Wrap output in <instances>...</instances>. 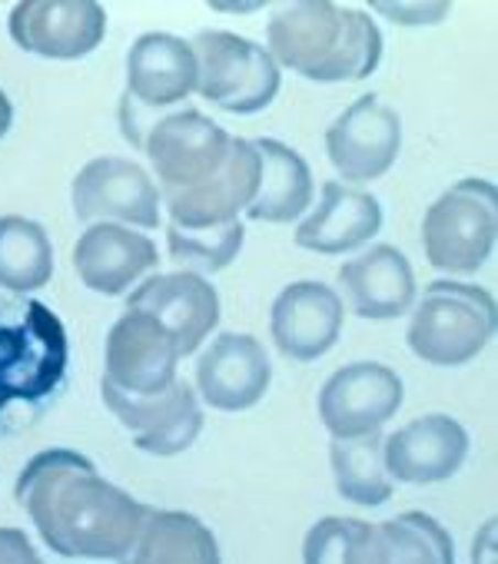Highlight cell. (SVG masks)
<instances>
[{"mask_svg": "<svg viewBox=\"0 0 498 564\" xmlns=\"http://www.w3.org/2000/svg\"><path fill=\"white\" fill-rule=\"evenodd\" d=\"M14 495L47 547L64 557H127L137 547L150 511L133 501V495L100 478L94 462L71 448L34 455L21 471Z\"/></svg>", "mask_w": 498, "mask_h": 564, "instance_id": "cell-1", "label": "cell"}, {"mask_svg": "<svg viewBox=\"0 0 498 564\" xmlns=\"http://www.w3.org/2000/svg\"><path fill=\"white\" fill-rule=\"evenodd\" d=\"M270 57L316 84H353L376 74L382 34L362 11L303 0L270 21Z\"/></svg>", "mask_w": 498, "mask_h": 564, "instance_id": "cell-2", "label": "cell"}, {"mask_svg": "<svg viewBox=\"0 0 498 564\" xmlns=\"http://www.w3.org/2000/svg\"><path fill=\"white\" fill-rule=\"evenodd\" d=\"M64 379V323L37 300H0V435L31 425Z\"/></svg>", "mask_w": 498, "mask_h": 564, "instance_id": "cell-3", "label": "cell"}, {"mask_svg": "<svg viewBox=\"0 0 498 564\" xmlns=\"http://www.w3.org/2000/svg\"><path fill=\"white\" fill-rule=\"evenodd\" d=\"M491 333L495 300L481 286L435 279L412 313L409 349L429 366H465L488 346Z\"/></svg>", "mask_w": 498, "mask_h": 564, "instance_id": "cell-4", "label": "cell"}, {"mask_svg": "<svg viewBox=\"0 0 498 564\" xmlns=\"http://www.w3.org/2000/svg\"><path fill=\"white\" fill-rule=\"evenodd\" d=\"M498 193L488 180L468 176L445 189L425 213L422 246L442 272H475L495 249Z\"/></svg>", "mask_w": 498, "mask_h": 564, "instance_id": "cell-5", "label": "cell"}, {"mask_svg": "<svg viewBox=\"0 0 498 564\" xmlns=\"http://www.w3.org/2000/svg\"><path fill=\"white\" fill-rule=\"evenodd\" d=\"M196 90L226 113H260L280 94V67L267 47L229 31H203L193 41Z\"/></svg>", "mask_w": 498, "mask_h": 564, "instance_id": "cell-6", "label": "cell"}, {"mask_svg": "<svg viewBox=\"0 0 498 564\" xmlns=\"http://www.w3.org/2000/svg\"><path fill=\"white\" fill-rule=\"evenodd\" d=\"M104 402L117 422L130 429L133 445L160 458L186 452L203 429L196 392L180 379H173V386L156 395H130L104 379Z\"/></svg>", "mask_w": 498, "mask_h": 564, "instance_id": "cell-7", "label": "cell"}, {"mask_svg": "<svg viewBox=\"0 0 498 564\" xmlns=\"http://www.w3.org/2000/svg\"><path fill=\"white\" fill-rule=\"evenodd\" d=\"M229 143L232 137L219 123L199 110H180L150 130L147 153L156 176L163 180V193H173L209 180L226 163Z\"/></svg>", "mask_w": 498, "mask_h": 564, "instance_id": "cell-8", "label": "cell"}, {"mask_svg": "<svg viewBox=\"0 0 498 564\" xmlns=\"http://www.w3.org/2000/svg\"><path fill=\"white\" fill-rule=\"evenodd\" d=\"M11 37L21 51L77 61L97 51L107 34V11L94 0H24L11 11Z\"/></svg>", "mask_w": 498, "mask_h": 564, "instance_id": "cell-9", "label": "cell"}, {"mask_svg": "<svg viewBox=\"0 0 498 564\" xmlns=\"http://www.w3.org/2000/svg\"><path fill=\"white\" fill-rule=\"evenodd\" d=\"M176 339L143 310H127L107 336V382L130 395H156L173 386Z\"/></svg>", "mask_w": 498, "mask_h": 564, "instance_id": "cell-10", "label": "cell"}, {"mask_svg": "<svg viewBox=\"0 0 498 564\" xmlns=\"http://www.w3.org/2000/svg\"><path fill=\"white\" fill-rule=\"evenodd\" d=\"M402 405V379L379 362H353L320 392V419L333 438L379 432Z\"/></svg>", "mask_w": 498, "mask_h": 564, "instance_id": "cell-11", "label": "cell"}, {"mask_svg": "<svg viewBox=\"0 0 498 564\" xmlns=\"http://www.w3.org/2000/svg\"><path fill=\"white\" fill-rule=\"evenodd\" d=\"M402 150V120L379 97H359L326 130V153L333 166L353 180H379L392 170Z\"/></svg>", "mask_w": 498, "mask_h": 564, "instance_id": "cell-12", "label": "cell"}, {"mask_svg": "<svg viewBox=\"0 0 498 564\" xmlns=\"http://www.w3.org/2000/svg\"><path fill=\"white\" fill-rule=\"evenodd\" d=\"M74 216L84 223L123 219L153 229L160 226V189L133 160L100 156L90 160L74 180Z\"/></svg>", "mask_w": 498, "mask_h": 564, "instance_id": "cell-13", "label": "cell"}, {"mask_svg": "<svg viewBox=\"0 0 498 564\" xmlns=\"http://www.w3.org/2000/svg\"><path fill=\"white\" fill-rule=\"evenodd\" d=\"M273 382L267 349L242 333H223L196 366V389L219 412L253 409Z\"/></svg>", "mask_w": 498, "mask_h": 564, "instance_id": "cell-14", "label": "cell"}, {"mask_svg": "<svg viewBox=\"0 0 498 564\" xmlns=\"http://www.w3.org/2000/svg\"><path fill=\"white\" fill-rule=\"evenodd\" d=\"M257 186H260V153L253 140H232L226 163L209 180L163 196L176 226H219V223H232L239 209L253 203Z\"/></svg>", "mask_w": 498, "mask_h": 564, "instance_id": "cell-15", "label": "cell"}, {"mask_svg": "<svg viewBox=\"0 0 498 564\" xmlns=\"http://www.w3.org/2000/svg\"><path fill=\"white\" fill-rule=\"evenodd\" d=\"M343 300L326 282H293L273 303V343L293 362H313L326 356L343 333Z\"/></svg>", "mask_w": 498, "mask_h": 564, "instance_id": "cell-16", "label": "cell"}, {"mask_svg": "<svg viewBox=\"0 0 498 564\" xmlns=\"http://www.w3.org/2000/svg\"><path fill=\"white\" fill-rule=\"evenodd\" d=\"M127 310H143L176 339L180 352L190 356L219 323V296L196 272L153 275L130 296Z\"/></svg>", "mask_w": 498, "mask_h": 564, "instance_id": "cell-17", "label": "cell"}, {"mask_svg": "<svg viewBox=\"0 0 498 564\" xmlns=\"http://www.w3.org/2000/svg\"><path fill=\"white\" fill-rule=\"evenodd\" d=\"M468 455L465 429L448 415H422L389 438H382V458L392 478L405 485H432L452 478Z\"/></svg>", "mask_w": 498, "mask_h": 564, "instance_id": "cell-18", "label": "cell"}, {"mask_svg": "<svg viewBox=\"0 0 498 564\" xmlns=\"http://www.w3.org/2000/svg\"><path fill=\"white\" fill-rule=\"evenodd\" d=\"M156 246L127 226L117 223H94L74 246V269L80 282L94 293L120 296L133 282L156 265Z\"/></svg>", "mask_w": 498, "mask_h": 564, "instance_id": "cell-19", "label": "cell"}, {"mask_svg": "<svg viewBox=\"0 0 498 564\" xmlns=\"http://www.w3.org/2000/svg\"><path fill=\"white\" fill-rule=\"evenodd\" d=\"M346 303L362 319H396L415 303V275L396 246H372L339 269Z\"/></svg>", "mask_w": 498, "mask_h": 564, "instance_id": "cell-20", "label": "cell"}, {"mask_svg": "<svg viewBox=\"0 0 498 564\" xmlns=\"http://www.w3.org/2000/svg\"><path fill=\"white\" fill-rule=\"evenodd\" d=\"M382 226V206L376 196L346 183H326L316 213L296 229V246L323 256H343L366 246Z\"/></svg>", "mask_w": 498, "mask_h": 564, "instance_id": "cell-21", "label": "cell"}, {"mask_svg": "<svg viewBox=\"0 0 498 564\" xmlns=\"http://www.w3.org/2000/svg\"><path fill=\"white\" fill-rule=\"evenodd\" d=\"M196 90V54L173 34H143L127 54V97L140 107H170Z\"/></svg>", "mask_w": 498, "mask_h": 564, "instance_id": "cell-22", "label": "cell"}, {"mask_svg": "<svg viewBox=\"0 0 498 564\" xmlns=\"http://www.w3.org/2000/svg\"><path fill=\"white\" fill-rule=\"evenodd\" d=\"M448 531L422 511H405L382 524H366L353 564H452Z\"/></svg>", "mask_w": 498, "mask_h": 564, "instance_id": "cell-23", "label": "cell"}, {"mask_svg": "<svg viewBox=\"0 0 498 564\" xmlns=\"http://www.w3.org/2000/svg\"><path fill=\"white\" fill-rule=\"evenodd\" d=\"M260 153V186L246 206L249 219L293 223L313 203V173L306 160L280 140H253Z\"/></svg>", "mask_w": 498, "mask_h": 564, "instance_id": "cell-24", "label": "cell"}, {"mask_svg": "<svg viewBox=\"0 0 498 564\" xmlns=\"http://www.w3.org/2000/svg\"><path fill=\"white\" fill-rule=\"evenodd\" d=\"M137 564H216L219 547L213 531L186 511H147L137 551Z\"/></svg>", "mask_w": 498, "mask_h": 564, "instance_id": "cell-25", "label": "cell"}, {"mask_svg": "<svg viewBox=\"0 0 498 564\" xmlns=\"http://www.w3.org/2000/svg\"><path fill=\"white\" fill-rule=\"evenodd\" d=\"M54 275V246L41 223L28 216H0V286L34 293Z\"/></svg>", "mask_w": 498, "mask_h": 564, "instance_id": "cell-26", "label": "cell"}, {"mask_svg": "<svg viewBox=\"0 0 498 564\" xmlns=\"http://www.w3.org/2000/svg\"><path fill=\"white\" fill-rule=\"evenodd\" d=\"M329 458H333V475H336V488L343 498H349L362 508H376V505L389 501L392 475H389L386 458H382V435L379 432L336 438Z\"/></svg>", "mask_w": 498, "mask_h": 564, "instance_id": "cell-27", "label": "cell"}, {"mask_svg": "<svg viewBox=\"0 0 498 564\" xmlns=\"http://www.w3.org/2000/svg\"><path fill=\"white\" fill-rule=\"evenodd\" d=\"M242 223H219V226H170V259L180 262L186 272H219L226 269L242 249Z\"/></svg>", "mask_w": 498, "mask_h": 564, "instance_id": "cell-28", "label": "cell"}, {"mask_svg": "<svg viewBox=\"0 0 498 564\" xmlns=\"http://www.w3.org/2000/svg\"><path fill=\"white\" fill-rule=\"evenodd\" d=\"M362 531H366V521L359 518H326L306 534L303 557L310 564H353Z\"/></svg>", "mask_w": 498, "mask_h": 564, "instance_id": "cell-29", "label": "cell"}, {"mask_svg": "<svg viewBox=\"0 0 498 564\" xmlns=\"http://www.w3.org/2000/svg\"><path fill=\"white\" fill-rule=\"evenodd\" d=\"M0 561H28L34 564L37 561V551L31 547L28 534L18 531V528H0Z\"/></svg>", "mask_w": 498, "mask_h": 564, "instance_id": "cell-30", "label": "cell"}, {"mask_svg": "<svg viewBox=\"0 0 498 564\" xmlns=\"http://www.w3.org/2000/svg\"><path fill=\"white\" fill-rule=\"evenodd\" d=\"M11 123H14V107H11L8 94L0 90V137H4V133L11 130Z\"/></svg>", "mask_w": 498, "mask_h": 564, "instance_id": "cell-31", "label": "cell"}]
</instances>
